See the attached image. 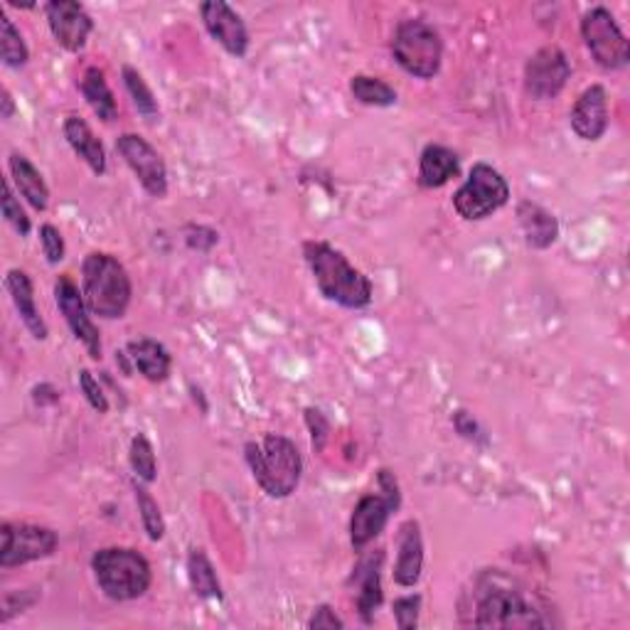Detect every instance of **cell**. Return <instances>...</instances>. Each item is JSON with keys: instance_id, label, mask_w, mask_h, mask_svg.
Segmentation results:
<instances>
[{"instance_id": "277c9868", "label": "cell", "mask_w": 630, "mask_h": 630, "mask_svg": "<svg viewBox=\"0 0 630 630\" xmlns=\"http://www.w3.org/2000/svg\"><path fill=\"white\" fill-rule=\"evenodd\" d=\"M81 294H85L91 316L104 320L123 318L131 306V276L117 256L91 252L81 262Z\"/></svg>"}, {"instance_id": "836d02e7", "label": "cell", "mask_w": 630, "mask_h": 630, "mask_svg": "<svg viewBox=\"0 0 630 630\" xmlns=\"http://www.w3.org/2000/svg\"><path fill=\"white\" fill-rule=\"evenodd\" d=\"M79 389H81V395L87 397L91 409L99 411V415H107L109 399L104 395V389H101V385L97 382V377L91 375L89 369H79Z\"/></svg>"}, {"instance_id": "8d00e7d4", "label": "cell", "mask_w": 630, "mask_h": 630, "mask_svg": "<svg viewBox=\"0 0 630 630\" xmlns=\"http://www.w3.org/2000/svg\"><path fill=\"white\" fill-rule=\"evenodd\" d=\"M217 242H220V234H217L212 226L205 224L185 226V244H188L192 252H210Z\"/></svg>"}, {"instance_id": "44dd1931", "label": "cell", "mask_w": 630, "mask_h": 630, "mask_svg": "<svg viewBox=\"0 0 630 630\" xmlns=\"http://www.w3.org/2000/svg\"><path fill=\"white\" fill-rule=\"evenodd\" d=\"M126 355L131 357L133 369L146 377L148 382H165L170 377L173 360H170L168 350H165V345L158 343V340H153V338L131 340V343L126 345Z\"/></svg>"}, {"instance_id": "4fadbf2b", "label": "cell", "mask_w": 630, "mask_h": 630, "mask_svg": "<svg viewBox=\"0 0 630 630\" xmlns=\"http://www.w3.org/2000/svg\"><path fill=\"white\" fill-rule=\"evenodd\" d=\"M55 301L62 318L69 325L71 335H75L81 345L87 347L91 360H101V335L99 328L91 320V311L87 308L85 294L79 291V286L71 281L69 276H59L55 281Z\"/></svg>"}, {"instance_id": "d6986e66", "label": "cell", "mask_w": 630, "mask_h": 630, "mask_svg": "<svg viewBox=\"0 0 630 630\" xmlns=\"http://www.w3.org/2000/svg\"><path fill=\"white\" fill-rule=\"evenodd\" d=\"M5 288H8L10 298H13L20 320H23L25 328L33 333V338L47 340L49 330H47L45 318L37 311L35 288H33V281H30V276L25 272H20V268H10L5 276Z\"/></svg>"}, {"instance_id": "5bb4252c", "label": "cell", "mask_w": 630, "mask_h": 630, "mask_svg": "<svg viewBox=\"0 0 630 630\" xmlns=\"http://www.w3.org/2000/svg\"><path fill=\"white\" fill-rule=\"evenodd\" d=\"M47 25L53 30L57 43L67 53H81L87 47V40L95 30V20L87 13V8L77 0H53L45 5Z\"/></svg>"}, {"instance_id": "7402d4cb", "label": "cell", "mask_w": 630, "mask_h": 630, "mask_svg": "<svg viewBox=\"0 0 630 630\" xmlns=\"http://www.w3.org/2000/svg\"><path fill=\"white\" fill-rule=\"evenodd\" d=\"M461 173V161L456 153L439 143H429L419 158V185L427 190L443 188L449 180Z\"/></svg>"}, {"instance_id": "8992f818", "label": "cell", "mask_w": 630, "mask_h": 630, "mask_svg": "<svg viewBox=\"0 0 630 630\" xmlns=\"http://www.w3.org/2000/svg\"><path fill=\"white\" fill-rule=\"evenodd\" d=\"M391 55L411 77L433 79L441 69L443 43L439 30L421 18L401 20L391 35Z\"/></svg>"}, {"instance_id": "d590c367", "label": "cell", "mask_w": 630, "mask_h": 630, "mask_svg": "<svg viewBox=\"0 0 630 630\" xmlns=\"http://www.w3.org/2000/svg\"><path fill=\"white\" fill-rule=\"evenodd\" d=\"M40 244H43L47 262L53 266L65 259V240H62V234L55 224L40 226Z\"/></svg>"}, {"instance_id": "1f68e13d", "label": "cell", "mask_w": 630, "mask_h": 630, "mask_svg": "<svg viewBox=\"0 0 630 630\" xmlns=\"http://www.w3.org/2000/svg\"><path fill=\"white\" fill-rule=\"evenodd\" d=\"M0 210H3L5 222L13 226V230L20 236L30 234V226H33V224H30V217L25 214V210L20 208V200L15 198L13 185H10V180L3 183V198H0Z\"/></svg>"}, {"instance_id": "9a60e30c", "label": "cell", "mask_w": 630, "mask_h": 630, "mask_svg": "<svg viewBox=\"0 0 630 630\" xmlns=\"http://www.w3.org/2000/svg\"><path fill=\"white\" fill-rule=\"evenodd\" d=\"M202 23L210 37L220 43L232 57H244L250 49V30H246L242 15L224 3V0H208L200 5Z\"/></svg>"}, {"instance_id": "3957f363", "label": "cell", "mask_w": 630, "mask_h": 630, "mask_svg": "<svg viewBox=\"0 0 630 630\" xmlns=\"http://www.w3.org/2000/svg\"><path fill=\"white\" fill-rule=\"evenodd\" d=\"M244 458L254 480L268 498L284 500L294 495L303 475V458L291 439L266 433L262 441L244 443Z\"/></svg>"}, {"instance_id": "4316f807", "label": "cell", "mask_w": 630, "mask_h": 630, "mask_svg": "<svg viewBox=\"0 0 630 630\" xmlns=\"http://www.w3.org/2000/svg\"><path fill=\"white\" fill-rule=\"evenodd\" d=\"M350 91L353 97L365 107H395L397 104V91L395 87H389L387 81H382L377 77L369 75H355L350 79Z\"/></svg>"}, {"instance_id": "f1b7e54d", "label": "cell", "mask_w": 630, "mask_h": 630, "mask_svg": "<svg viewBox=\"0 0 630 630\" xmlns=\"http://www.w3.org/2000/svg\"><path fill=\"white\" fill-rule=\"evenodd\" d=\"M133 493H136V502H139V512H141L143 530H146L151 542H161L163 537H165V520H163L161 505H158L156 498H153V495L148 493L146 485L133 483Z\"/></svg>"}, {"instance_id": "cb8c5ba5", "label": "cell", "mask_w": 630, "mask_h": 630, "mask_svg": "<svg viewBox=\"0 0 630 630\" xmlns=\"http://www.w3.org/2000/svg\"><path fill=\"white\" fill-rule=\"evenodd\" d=\"M10 178H13L18 192L33 205L37 212H45L49 205V188L33 163H30L23 153H10Z\"/></svg>"}, {"instance_id": "ffe728a7", "label": "cell", "mask_w": 630, "mask_h": 630, "mask_svg": "<svg viewBox=\"0 0 630 630\" xmlns=\"http://www.w3.org/2000/svg\"><path fill=\"white\" fill-rule=\"evenodd\" d=\"M518 222L524 234V244L530 250H550L560 240V222L556 217L544 210L542 205L524 200L518 205Z\"/></svg>"}, {"instance_id": "ab89813d", "label": "cell", "mask_w": 630, "mask_h": 630, "mask_svg": "<svg viewBox=\"0 0 630 630\" xmlns=\"http://www.w3.org/2000/svg\"><path fill=\"white\" fill-rule=\"evenodd\" d=\"M13 113H15L13 95H10L8 87H3V89H0V119L10 121V119H13Z\"/></svg>"}, {"instance_id": "7a4b0ae2", "label": "cell", "mask_w": 630, "mask_h": 630, "mask_svg": "<svg viewBox=\"0 0 630 630\" xmlns=\"http://www.w3.org/2000/svg\"><path fill=\"white\" fill-rule=\"evenodd\" d=\"M303 256L318 291L328 301L350 308V311H360V308H367L372 303V294H375L372 281L360 268L350 264L347 256L335 246L311 240L303 244Z\"/></svg>"}, {"instance_id": "5b68a950", "label": "cell", "mask_w": 630, "mask_h": 630, "mask_svg": "<svg viewBox=\"0 0 630 630\" xmlns=\"http://www.w3.org/2000/svg\"><path fill=\"white\" fill-rule=\"evenodd\" d=\"M97 586L111 601H136L151 588L153 572L146 556L131 546H107L91 556Z\"/></svg>"}, {"instance_id": "2e32d148", "label": "cell", "mask_w": 630, "mask_h": 630, "mask_svg": "<svg viewBox=\"0 0 630 630\" xmlns=\"http://www.w3.org/2000/svg\"><path fill=\"white\" fill-rule=\"evenodd\" d=\"M572 131L582 141H598L608 131V95L601 85H592L574 101L570 113Z\"/></svg>"}, {"instance_id": "6da1fadb", "label": "cell", "mask_w": 630, "mask_h": 630, "mask_svg": "<svg viewBox=\"0 0 630 630\" xmlns=\"http://www.w3.org/2000/svg\"><path fill=\"white\" fill-rule=\"evenodd\" d=\"M463 621L475 628H550L552 611L524 586L505 574L488 572L473 586Z\"/></svg>"}, {"instance_id": "83f0119b", "label": "cell", "mask_w": 630, "mask_h": 630, "mask_svg": "<svg viewBox=\"0 0 630 630\" xmlns=\"http://www.w3.org/2000/svg\"><path fill=\"white\" fill-rule=\"evenodd\" d=\"M0 59L10 69L23 67L30 59V49L23 35H20V30L5 13H0Z\"/></svg>"}, {"instance_id": "4dcf8cb0", "label": "cell", "mask_w": 630, "mask_h": 630, "mask_svg": "<svg viewBox=\"0 0 630 630\" xmlns=\"http://www.w3.org/2000/svg\"><path fill=\"white\" fill-rule=\"evenodd\" d=\"M129 461L131 468L136 473V478L143 483H153L158 478V461H156V451H153V443L139 433L131 441V451H129Z\"/></svg>"}, {"instance_id": "9c48e42d", "label": "cell", "mask_w": 630, "mask_h": 630, "mask_svg": "<svg viewBox=\"0 0 630 630\" xmlns=\"http://www.w3.org/2000/svg\"><path fill=\"white\" fill-rule=\"evenodd\" d=\"M582 37L588 53L604 69H623L630 62V45L623 30L618 27L614 13L604 5L586 10L582 18Z\"/></svg>"}, {"instance_id": "f546056e", "label": "cell", "mask_w": 630, "mask_h": 630, "mask_svg": "<svg viewBox=\"0 0 630 630\" xmlns=\"http://www.w3.org/2000/svg\"><path fill=\"white\" fill-rule=\"evenodd\" d=\"M121 75H123V85H126V91H129V97L133 101V107L139 109V113H143V117H146V119L158 117L156 95H153L141 71L133 69L131 65H126V67H123Z\"/></svg>"}, {"instance_id": "484cf974", "label": "cell", "mask_w": 630, "mask_h": 630, "mask_svg": "<svg viewBox=\"0 0 630 630\" xmlns=\"http://www.w3.org/2000/svg\"><path fill=\"white\" fill-rule=\"evenodd\" d=\"M188 578L192 592L200 598H222V584L212 562L202 550H192L188 556Z\"/></svg>"}, {"instance_id": "ac0fdd59", "label": "cell", "mask_w": 630, "mask_h": 630, "mask_svg": "<svg viewBox=\"0 0 630 630\" xmlns=\"http://www.w3.org/2000/svg\"><path fill=\"white\" fill-rule=\"evenodd\" d=\"M382 560H385V554L377 552L367 556V560L360 562L355 566V574H353V582H357V611L360 618H363V623H372L375 621V614L377 608L382 606V598H385V592H382Z\"/></svg>"}, {"instance_id": "74e56055", "label": "cell", "mask_w": 630, "mask_h": 630, "mask_svg": "<svg viewBox=\"0 0 630 630\" xmlns=\"http://www.w3.org/2000/svg\"><path fill=\"white\" fill-rule=\"evenodd\" d=\"M453 427H456V431L466 441H483L485 439L480 423L475 421L466 409H461V411H456V415H453Z\"/></svg>"}, {"instance_id": "603a6c76", "label": "cell", "mask_w": 630, "mask_h": 630, "mask_svg": "<svg viewBox=\"0 0 630 630\" xmlns=\"http://www.w3.org/2000/svg\"><path fill=\"white\" fill-rule=\"evenodd\" d=\"M65 139L69 148L85 161L97 175L107 173V151L101 146V141L95 136L89 123L81 117H67L65 121Z\"/></svg>"}, {"instance_id": "f35d334b", "label": "cell", "mask_w": 630, "mask_h": 630, "mask_svg": "<svg viewBox=\"0 0 630 630\" xmlns=\"http://www.w3.org/2000/svg\"><path fill=\"white\" fill-rule=\"evenodd\" d=\"M308 628H313V630H320V628H345V621L333 611V608H330L328 604H323V606L316 608L313 618H311V621H308Z\"/></svg>"}, {"instance_id": "30bf717a", "label": "cell", "mask_w": 630, "mask_h": 630, "mask_svg": "<svg viewBox=\"0 0 630 630\" xmlns=\"http://www.w3.org/2000/svg\"><path fill=\"white\" fill-rule=\"evenodd\" d=\"M0 537H3V546H0V566L3 570L53 556L59 542L55 530L30 522H3Z\"/></svg>"}, {"instance_id": "e0dca14e", "label": "cell", "mask_w": 630, "mask_h": 630, "mask_svg": "<svg viewBox=\"0 0 630 630\" xmlns=\"http://www.w3.org/2000/svg\"><path fill=\"white\" fill-rule=\"evenodd\" d=\"M423 570V537L417 520H409L399 527L397 540V562H395V584L415 586Z\"/></svg>"}, {"instance_id": "d6a6232c", "label": "cell", "mask_w": 630, "mask_h": 630, "mask_svg": "<svg viewBox=\"0 0 630 630\" xmlns=\"http://www.w3.org/2000/svg\"><path fill=\"white\" fill-rule=\"evenodd\" d=\"M395 621L399 630H415L419 626V611H421V596L419 594H409V596H399L395 606Z\"/></svg>"}, {"instance_id": "7c38bea8", "label": "cell", "mask_w": 630, "mask_h": 630, "mask_svg": "<svg viewBox=\"0 0 630 630\" xmlns=\"http://www.w3.org/2000/svg\"><path fill=\"white\" fill-rule=\"evenodd\" d=\"M117 151L136 175L143 190L153 198L168 195V168H165L161 153L146 139L139 136V133H123L117 139Z\"/></svg>"}, {"instance_id": "ba28073f", "label": "cell", "mask_w": 630, "mask_h": 630, "mask_svg": "<svg viewBox=\"0 0 630 630\" xmlns=\"http://www.w3.org/2000/svg\"><path fill=\"white\" fill-rule=\"evenodd\" d=\"M510 200V185L488 163H475L466 183L453 195V210L466 222L488 220Z\"/></svg>"}, {"instance_id": "d4e9b609", "label": "cell", "mask_w": 630, "mask_h": 630, "mask_svg": "<svg viewBox=\"0 0 630 630\" xmlns=\"http://www.w3.org/2000/svg\"><path fill=\"white\" fill-rule=\"evenodd\" d=\"M79 89H81V97L87 99V104L91 107V111L97 113V117L111 123L119 119V107H117V99H113V91L107 85V77L104 71L99 67H89L85 71V77L79 81Z\"/></svg>"}, {"instance_id": "e575fe53", "label": "cell", "mask_w": 630, "mask_h": 630, "mask_svg": "<svg viewBox=\"0 0 630 630\" xmlns=\"http://www.w3.org/2000/svg\"><path fill=\"white\" fill-rule=\"evenodd\" d=\"M303 415H306V427H308V431H311L313 451L320 453V451L325 449V441L330 436V423H328L323 411L316 409V407H308Z\"/></svg>"}, {"instance_id": "8fae6325", "label": "cell", "mask_w": 630, "mask_h": 630, "mask_svg": "<svg viewBox=\"0 0 630 630\" xmlns=\"http://www.w3.org/2000/svg\"><path fill=\"white\" fill-rule=\"evenodd\" d=\"M572 77V65L564 49L556 45H546L527 59L524 65V91L534 101H550L560 97Z\"/></svg>"}, {"instance_id": "52a82bcc", "label": "cell", "mask_w": 630, "mask_h": 630, "mask_svg": "<svg viewBox=\"0 0 630 630\" xmlns=\"http://www.w3.org/2000/svg\"><path fill=\"white\" fill-rule=\"evenodd\" d=\"M377 483L379 493L363 495L355 505L353 518H350V544H353L355 552H363L367 544L375 542L385 532L391 512H397L401 505L399 480L395 473L382 468L377 473Z\"/></svg>"}]
</instances>
